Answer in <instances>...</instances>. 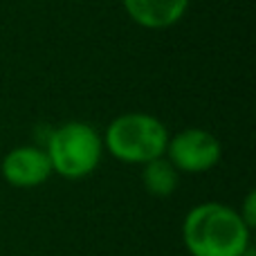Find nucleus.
I'll return each instance as SVG.
<instances>
[{"label": "nucleus", "mask_w": 256, "mask_h": 256, "mask_svg": "<svg viewBox=\"0 0 256 256\" xmlns=\"http://www.w3.org/2000/svg\"><path fill=\"white\" fill-rule=\"evenodd\" d=\"M182 243L191 256H243L252 248V230L234 207L209 200L184 216Z\"/></svg>", "instance_id": "f257e3e1"}, {"label": "nucleus", "mask_w": 256, "mask_h": 256, "mask_svg": "<svg viewBox=\"0 0 256 256\" xmlns=\"http://www.w3.org/2000/svg\"><path fill=\"white\" fill-rule=\"evenodd\" d=\"M166 124L148 112H124L106 126L102 140L104 150L124 164H146L166 153L168 144Z\"/></svg>", "instance_id": "f03ea898"}, {"label": "nucleus", "mask_w": 256, "mask_h": 256, "mask_svg": "<svg viewBox=\"0 0 256 256\" xmlns=\"http://www.w3.org/2000/svg\"><path fill=\"white\" fill-rule=\"evenodd\" d=\"M166 160L180 173H207L222 160V144L212 130L191 126L168 137Z\"/></svg>", "instance_id": "20e7f679"}, {"label": "nucleus", "mask_w": 256, "mask_h": 256, "mask_svg": "<svg viewBox=\"0 0 256 256\" xmlns=\"http://www.w3.org/2000/svg\"><path fill=\"white\" fill-rule=\"evenodd\" d=\"M0 173L4 182L14 189H36L45 184L52 176V166L45 148L40 146H14L9 153H4L0 162Z\"/></svg>", "instance_id": "39448f33"}, {"label": "nucleus", "mask_w": 256, "mask_h": 256, "mask_svg": "<svg viewBox=\"0 0 256 256\" xmlns=\"http://www.w3.org/2000/svg\"><path fill=\"white\" fill-rule=\"evenodd\" d=\"M191 0H122L126 16L144 30H168L189 12Z\"/></svg>", "instance_id": "423d86ee"}, {"label": "nucleus", "mask_w": 256, "mask_h": 256, "mask_svg": "<svg viewBox=\"0 0 256 256\" xmlns=\"http://www.w3.org/2000/svg\"><path fill=\"white\" fill-rule=\"evenodd\" d=\"M238 216L243 218V222L250 227V230H254L256 227V191H250L248 196L243 198V204H240L238 209Z\"/></svg>", "instance_id": "6e6552de"}, {"label": "nucleus", "mask_w": 256, "mask_h": 256, "mask_svg": "<svg viewBox=\"0 0 256 256\" xmlns=\"http://www.w3.org/2000/svg\"><path fill=\"white\" fill-rule=\"evenodd\" d=\"M52 173L66 180H81L97 171L104 158V140L88 122H66L52 128L45 142Z\"/></svg>", "instance_id": "7ed1b4c3"}, {"label": "nucleus", "mask_w": 256, "mask_h": 256, "mask_svg": "<svg viewBox=\"0 0 256 256\" xmlns=\"http://www.w3.org/2000/svg\"><path fill=\"white\" fill-rule=\"evenodd\" d=\"M182 173L166 160V155L142 164V184L155 198H168L176 194Z\"/></svg>", "instance_id": "0eeeda50"}]
</instances>
